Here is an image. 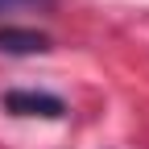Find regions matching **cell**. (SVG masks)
I'll return each mask as SVG.
<instances>
[{
    "label": "cell",
    "instance_id": "cell-3",
    "mask_svg": "<svg viewBox=\"0 0 149 149\" xmlns=\"http://www.w3.org/2000/svg\"><path fill=\"white\" fill-rule=\"evenodd\" d=\"M58 0H0V17H13V13H50Z\"/></svg>",
    "mask_w": 149,
    "mask_h": 149
},
{
    "label": "cell",
    "instance_id": "cell-1",
    "mask_svg": "<svg viewBox=\"0 0 149 149\" xmlns=\"http://www.w3.org/2000/svg\"><path fill=\"white\" fill-rule=\"evenodd\" d=\"M0 108L8 116H42V120H58L66 116V104L54 91H37V87H13L0 95Z\"/></svg>",
    "mask_w": 149,
    "mask_h": 149
},
{
    "label": "cell",
    "instance_id": "cell-2",
    "mask_svg": "<svg viewBox=\"0 0 149 149\" xmlns=\"http://www.w3.org/2000/svg\"><path fill=\"white\" fill-rule=\"evenodd\" d=\"M50 37L37 29H21V25H0V54H13V58H25V54H46Z\"/></svg>",
    "mask_w": 149,
    "mask_h": 149
}]
</instances>
